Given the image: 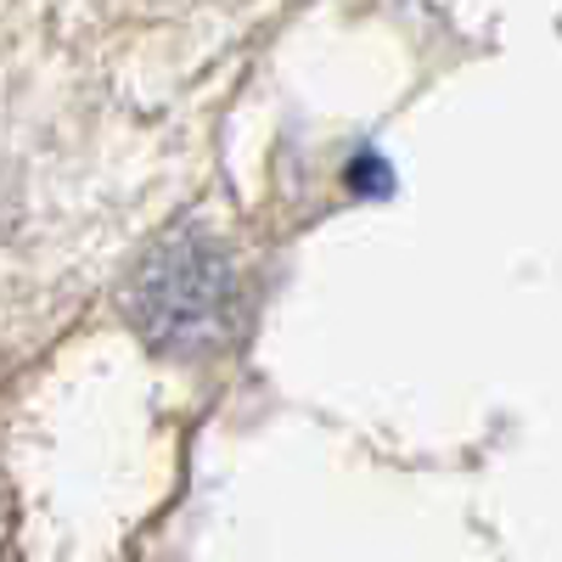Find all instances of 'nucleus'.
I'll list each match as a JSON object with an SVG mask.
<instances>
[{
	"mask_svg": "<svg viewBox=\"0 0 562 562\" xmlns=\"http://www.w3.org/2000/svg\"><path fill=\"white\" fill-rule=\"evenodd\" d=\"M349 186H355V192H389L394 175H389L378 158H355V164H349Z\"/></svg>",
	"mask_w": 562,
	"mask_h": 562,
	"instance_id": "obj_2",
	"label": "nucleus"
},
{
	"mask_svg": "<svg viewBox=\"0 0 562 562\" xmlns=\"http://www.w3.org/2000/svg\"><path fill=\"white\" fill-rule=\"evenodd\" d=\"M124 321L158 355H209L237 333V270L203 231H175L124 281Z\"/></svg>",
	"mask_w": 562,
	"mask_h": 562,
	"instance_id": "obj_1",
	"label": "nucleus"
}]
</instances>
